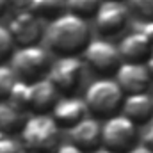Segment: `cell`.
Listing matches in <instances>:
<instances>
[{
  "label": "cell",
  "instance_id": "obj_1",
  "mask_svg": "<svg viewBox=\"0 0 153 153\" xmlns=\"http://www.w3.org/2000/svg\"><path fill=\"white\" fill-rule=\"evenodd\" d=\"M45 41L48 48H52L61 57L76 55L91 41L89 23L76 14L62 13L48 23L45 30Z\"/></svg>",
  "mask_w": 153,
  "mask_h": 153
},
{
  "label": "cell",
  "instance_id": "obj_12",
  "mask_svg": "<svg viewBox=\"0 0 153 153\" xmlns=\"http://www.w3.org/2000/svg\"><path fill=\"white\" fill-rule=\"evenodd\" d=\"M87 114L84 100L75 96H64L55 102L52 107V119L57 123L59 128H71Z\"/></svg>",
  "mask_w": 153,
  "mask_h": 153
},
{
  "label": "cell",
  "instance_id": "obj_15",
  "mask_svg": "<svg viewBox=\"0 0 153 153\" xmlns=\"http://www.w3.org/2000/svg\"><path fill=\"white\" fill-rule=\"evenodd\" d=\"M152 50V43L148 39H144L143 36L135 34V32L126 34L117 46L119 59H123L125 62H139V64H143V61H146L150 57Z\"/></svg>",
  "mask_w": 153,
  "mask_h": 153
},
{
  "label": "cell",
  "instance_id": "obj_17",
  "mask_svg": "<svg viewBox=\"0 0 153 153\" xmlns=\"http://www.w3.org/2000/svg\"><path fill=\"white\" fill-rule=\"evenodd\" d=\"M29 91H30V84L29 82H23V80H16L14 85L11 87L5 102L14 107L16 111L23 112L25 109H29Z\"/></svg>",
  "mask_w": 153,
  "mask_h": 153
},
{
  "label": "cell",
  "instance_id": "obj_19",
  "mask_svg": "<svg viewBox=\"0 0 153 153\" xmlns=\"http://www.w3.org/2000/svg\"><path fill=\"white\" fill-rule=\"evenodd\" d=\"M100 4H102V0H66L68 13L76 14L80 18L96 13V9H98Z\"/></svg>",
  "mask_w": 153,
  "mask_h": 153
},
{
  "label": "cell",
  "instance_id": "obj_11",
  "mask_svg": "<svg viewBox=\"0 0 153 153\" xmlns=\"http://www.w3.org/2000/svg\"><path fill=\"white\" fill-rule=\"evenodd\" d=\"M71 144L80 148L82 152H93L102 146V125L94 117H84L70 128Z\"/></svg>",
  "mask_w": 153,
  "mask_h": 153
},
{
  "label": "cell",
  "instance_id": "obj_3",
  "mask_svg": "<svg viewBox=\"0 0 153 153\" xmlns=\"http://www.w3.org/2000/svg\"><path fill=\"white\" fill-rule=\"evenodd\" d=\"M123 91L112 78H98L91 82L84 94V105L87 112L94 116H111L116 114V111L121 107L123 102Z\"/></svg>",
  "mask_w": 153,
  "mask_h": 153
},
{
  "label": "cell",
  "instance_id": "obj_32",
  "mask_svg": "<svg viewBox=\"0 0 153 153\" xmlns=\"http://www.w3.org/2000/svg\"><path fill=\"white\" fill-rule=\"evenodd\" d=\"M117 2H119V0H117Z\"/></svg>",
  "mask_w": 153,
  "mask_h": 153
},
{
  "label": "cell",
  "instance_id": "obj_16",
  "mask_svg": "<svg viewBox=\"0 0 153 153\" xmlns=\"http://www.w3.org/2000/svg\"><path fill=\"white\" fill-rule=\"evenodd\" d=\"M23 125L22 112L11 107L7 102H0V132L5 135H11L18 132Z\"/></svg>",
  "mask_w": 153,
  "mask_h": 153
},
{
  "label": "cell",
  "instance_id": "obj_30",
  "mask_svg": "<svg viewBox=\"0 0 153 153\" xmlns=\"http://www.w3.org/2000/svg\"><path fill=\"white\" fill-rule=\"evenodd\" d=\"M91 153H114V152H111V150H107V148H103V146H100V148H96V150H93Z\"/></svg>",
  "mask_w": 153,
  "mask_h": 153
},
{
  "label": "cell",
  "instance_id": "obj_5",
  "mask_svg": "<svg viewBox=\"0 0 153 153\" xmlns=\"http://www.w3.org/2000/svg\"><path fill=\"white\" fill-rule=\"evenodd\" d=\"M137 125L126 119L123 114L107 117L102 125V146L114 153H125L135 146Z\"/></svg>",
  "mask_w": 153,
  "mask_h": 153
},
{
  "label": "cell",
  "instance_id": "obj_23",
  "mask_svg": "<svg viewBox=\"0 0 153 153\" xmlns=\"http://www.w3.org/2000/svg\"><path fill=\"white\" fill-rule=\"evenodd\" d=\"M132 32L143 36L144 39H148L153 45V20H135L132 23Z\"/></svg>",
  "mask_w": 153,
  "mask_h": 153
},
{
  "label": "cell",
  "instance_id": "obj_29",
  "mask_svg": "<svg viewBox=\"0 0 153 153\" xmlns=\"http://www.w3.org/2000/svg\"><path fill=\"white\" fill-rule=\"evenodd\" d=\"M29 2H30V0H7V4H14V5H18V7H27Z\"/></svg>",
  "mask_w": 153,
  "mask_h": 153
},
{
  "label": "cell",
  "instance_id": "obj_33",
  "mask_svg": "<svg viewBox=\"0 0 153 153\" xmlns=\"http://www.w3.org/2000/svg\"><path fill=\"white\" fill-rule=\"evenodd\" d=\"M152 100H153V98H152Z\"/></svg>",
  "mask_w": 153,
  "mask_h": 153
},
{
  "label": "cell",
  "instance_id": "obj_8",
  "mask_svg": "<svg viewBox=\"0 0 153 153\" xmlns=\"http://www.w3.org/2000/svg\"><path fill=\"white\" fill-rule=\"evenodd\" d=\"M128 20V9L117 0H102L94 13L96 29L102 34H116L119 32Z\"/></svg>",
  "mask_w": 153,
  "mask_h": 153
},
{
  "label": "cell",
  "instance_id": "obj_31",
  "mask_svg": "<svg viewBox=\"0 0 153 153\" xmlns=\"http://www.w3.org/2000/svg\"><path fill=\"white\" fill-rule=\"evenodd\" d=\"M7 9V0H0V14Z\"/></svg>",
  "mask_w": 153,
  "mask_h": 153
},
{
  "label": "cell",
  "instance_id": "obj_28",
  "mask_svg": "<svg viewBox=\"0 0 153 153\" xmlns=\"http://www.w3.org/2000/svg\"><path fill=\"white\" fill-rule=\"evenodd\" d=\"M148 62L144 64L146 66V70H148V73H150V78H153V50H152V53H150V57L146 59Z\"/></svg>",
  "mask_w": 153,
  "mask_h": 153
},
{
  "label": "cell",
  "instance_id": "obj_2",
  "mask_svg": "<svg viewBox=\"0 0 153 153\" xmlns=\"http://www.w3.org/2000/svg\"><path fill=\"white\" fill-rule=\"evenodd\" d=\"M22 148L29 153H53L61 144V128L48 114H34L22 125Z\"/></svg>",
  "mask_w": 153,
  "mask_h": 153
},
{
  "label": "cell",
  "instance_id": "obj_9",
  "mask_svg": "<svg viewBox=\"0 0 153 153\" xmlns=\"http://www.w3.org/2000/svg\"><path fill=\"white\" fill-rule=\"evenodd\" d=\"M11 38L14 41V45H20V46H30V45H36L38 39L41 38V23H39V18L36 14H32L30 11H20L9 23L7 27Z\"/></svg>",
  "mask_w": 153,
  "mask_h": 153
},
{
  "label": "cell",
  "instance_id": "obj_18",
  "mask_svg": "<svg viewBox=\"0 0 153 153\" xmlns=\"http://www.w3.org/2000/svg\"><path fill=\"white\" fill-rule=\"evenodd\" d=\"M66 7V0H30L27 11L36 16H59Z\"/></svg>",
  "mask_w": 153,
  "mask_h": 153
},
{
  "label": "cell",
  "instance_id": "obj_24",
  "mask_svg": "<svg viewBox=\"0 0 153 153\" xmlns=\"http://www.w3.org/2000/svg\"><path fill=\"white\" fill-rule=\"evenodd\" d=\"M0 153H22V144L11 135L0 132Z\"/></svg>",
  "mask_w": 153,
  "mask_h": 153
},
{
  "label": "cell",
  "instance_id": "obj_20",
  "mask_svg": "<svg viewBox=\"0 0 153 153\" xmlns=\"http://www.w3.org/2000/svg\"><path fill=\"white\" fill-rule=\"evenodd\" d=\"M18 78L14 75V71L11 70V66H5V64H0V100H5L11 87L14 85Z\"/></svg>",
  "mask_w": 153,
  "mask_h": 153
},
{
  "label": "cell",
  "instance_id": "obj_25",
  "mask_svg": "<svg viewBox=\"0 0 153 153\" xmlns=\"http://www.w3.org/2000/svg\"><path fill=\"white\" fill-rule=\"evenodd\" d=\"M143 144L153 152V117L150 119L148 128H146V132H144V135H143Z\"/></svg>",
  "mask_w": 153,
  "mask_h": 153
},
{
  "label": "cell",
  "instance_id": "obj_27",
  "mask_svg": "<svg viewBox=\"0 0 153 153\" xmlns=\"http://www.w3.org/2000/svg\"><path fill=\"white\" fill-rule=\"evenodd\" d=\"M125 153H153L150 148H146L144 144H135L134 148H130L128 152H125Z\"/></svg>",
  "mask_w": 153,
  "mask_h": 153
},
{
  "label": "cell",
  "instance_id": "obj_26",
  "mask_svg": "<svg viewBox=\"0 0 153 153\" xmlns=\"http://www.w3.org/2000/svg\"><path fill=\"white\" fill-rule=\"evenodd\" d=\"M53 153H84V152L80 148H76L75 144H71V143H61Z\"/></svg>",
  "mask_w": 153,
  "mask_h": 153
},
{
  "label": "cell",
  "instance_id": "obj_6",
  "mask_svg": "<svg viewBox=\"0 0 153 153\" xmlns=\"http://www.w3.org/2000/svg\"><path fill=\"white\" fill-rule=\"evenodd\" d=\"M82 71L84 68L76 55H64V57H59L53 64H50L46 78L53 84L57 91L70 94L80 85Z\"/></svg>",
  "mask_w": 153,
  "mask_h": 153
},
{
  "label": "cell",
  "instance_id": "obj_10",
  "mask_svg": "<svg viewBox=\"0 0 153 153\" xmlns=\"http://www.w3.org/2000/svg\"><path fill=\"white\" fill-rule=\"evenodd\" d=\"M152 78L144 64L139 62H123L116 68V84L123 91V94L146 93Z\"/></svg>",
  "mask_w": 153,
  "mask_h": 153
},
{
  "label": "cell",
  "instance_id": "obj_7",
  "mask_svg": "<svg viewBox=\"0 0 153 153\" xmlns=\"http://www.w3.org/2000/svg\"><path fill=\"white\" fill-rule=\"evenodd\" d=\"M82 52L89 68L98 73H111L119 66L117 46L107 39H91Z\"/></svg>",
  "mask_w": 153,
  "mask_h": 153
},
{
  "label": "cell",
  "instance_id": "obj_21",
  "mask_svg": "<svg viewBox=\"0 0 153 153\" xmlns=\"http://www.w3.org/2000/svg\"><path fill=\"white\" fill-rule=\"evenodd\" d=\"M128 7L141 20H153V0H128Z\"/></svg>",
  "mask_w": 153,
  "mask_h": 153
},
{
  "label": "cell",
  "instance_id": "obj_13",
  "mask_svg": "<svg viewBox=\"0 0 153 153\" xmlns=\"http://www.w3.org/2000/svg\"><path fill=\"white\" fill-rule=\"evenodd\" d=\"M121 114L135 125L150 123L153 117V100L148 93H134L123 96L121 102Z\"/></svg>",
  "mask_w": 153,
  "mask_h": 153
},
{
  "label": "cell",
  "instance_id": "obj_4",
  "mask_svg": "<svg viewBox=\"0 0 153 153\" xmlns=\"http://www.w3.org/2000/svg\"><path fill=\"white\" fill-rule=\"evenodd\" d=\"M50 59L45 48L39 45L30 46H20L11 55V70L14 71L16 78L29 82V80H39V76L48 73Z\"/></svg>",
  "mask_w": 153,
  "mask_h": 153
},
{
  "label": "cell",
  "instance_id": "obj_14",
  "mask_svg": "<svg viewBox=\"0 0 153 153\" xmlns=\"http://www.w3.org/2000/svg\"><path fill=\"white\" fill-rule=\"evenodd\" d=\"M57 100H59V91L48 78H39L30 84L29 109H32L34 114H46V111H50Z\"/></svg>",
  "mask_w": 153,
  "mask_h": 153
},
{
  "label": "cell",
  "instance_id": "obj_22",
  "mask_svg": "<svg viewBox=\"0 0 153 153\" xmlns=\"http://www.w3.org/2000/svg\"><path fill=\"white\" fill-rule=\"evenodd\" d=\"M13 48H14V41L11 38L7 27L0 25V62L13 53Z\"/></svg>",
  "mask_w": 153,
  "mask_h": 153
}]
</instances>
